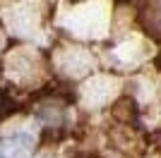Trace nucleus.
Here are the masks:
<instances>
[{
  "label": "nucleus",
  "mask_w": 161,
  "mask_h": 158,
  "mask_svg": "<svg viewBox=\"0 0 161 158\" xmlns=\"http://www.w3.org/2000/svg\"><path fill=\"white\" fill-rule=\"evenodd\" d=\"M34 146V137L29 132H14L0 144V158H27Z\"/></svg>",
  "instance_id": "1"
}]
</instances>
